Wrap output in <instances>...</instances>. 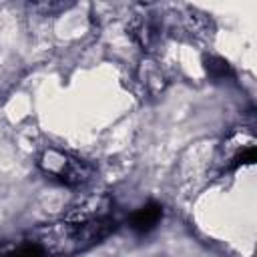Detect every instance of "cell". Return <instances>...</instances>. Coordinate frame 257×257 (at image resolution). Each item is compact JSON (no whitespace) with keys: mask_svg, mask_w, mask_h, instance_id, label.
Wrapping results in <instances>:
<instances>
[{"mask_svg":"<svg viewBox=\"0 0 257 257\" xmlns=\"http://www.w3.org/2000/svg\"><path fill=\"white\" fill-rule=\"evenodd\" d=\"M114 225L116 223L110 217L88 219V221L64 219L38 229L34 241L46 251V255L72 257L106 239L114 231Z\"/></svg>","mask_w":257,"mask_h":257,"instance_id":"cell-1","label":"cell"},{"mask_svg":"<svg viewBox=\"0 0 257 257\" xmlns=\"http://www.w3.org/2000/svg\"><path fill=\"white\" fill-rule=\"evenodd\" d=\"M38 167L48 179L66 187L84 185L92 175V169L86 161L54 147L42 151V155L38 157Z\"/></svg>","mask_w":257,"mask_h":257,"instance_id":"cell-2","label":"cell"},{"mask_svg":"<svg viewBox=\"0 0 257 257\" xmlns=\"http://www.w3.org/2000/svg\"><path fill=\"white\" fill-rule=\"evenodd\" d=\"M255 161V137L249 131H235L231 133L217 155L219 173L233 171L241 165H251Z\"/></svg>","mask_w":257,"mask_h":257,"instance_id":"cell-3","label":"cell"},{"mask_svg":"<svg viewBox=\"0 0 257 257\" xmlns=\"http://www.w3.org/2000/svg\"><path fill=\"white\" fill-rule=\"evenodd\" d=\"M161 219H163V207H161L159 203L151 201V203L143 205L141 209H137V211L128 217V227H131L135 233L145 235V233L153 231V229L159 225Z\"/></svg>","mask_w":257,"mask_h":257,"instance_id":"cell-4","label":"cell"},{"mask_svg":"<svg viewBox=\"0 0 257 257\" xmlns=\"http://www.w3.org/2000/svg\"><path fill=\"white\" fill-rule=\"evenodd\" d=\"M131 28H133V36L143 48H149L159 36V28L151 18H137Z\"/></svg>","mask_w":257,"mask_h":257,"instance_id":"cell-5","label":"cell"},{"mask_svg":"<svg viewBox=\"0 0 257 257\" xmlns=\"http://www.w3.org/2000/svg\"><path fill=\"white\" fill-rule=\"evenodd\" d=\"M0 257H48V255H46V251L32 239V241L14 243V245H8V247L0 249Z\"/></svg>","mask_w":257,"mask_h":257,"instance_id":"cell-6","label":"cell"},{"mask_svg":"<svg viewBox=\"0 0 257 257\" xmlns=\"http://www.w3.org/2000/svg\"><path fill=\"white\" fill-rule=\"evenodd\" d=\"M205 68L213 78H223L229 72L227 60H223L221 56H205Z\"/></svg>","mask_w":257,"mask_h":257,"instance_id":"cell-7","label":"cell"}]
</instances>
